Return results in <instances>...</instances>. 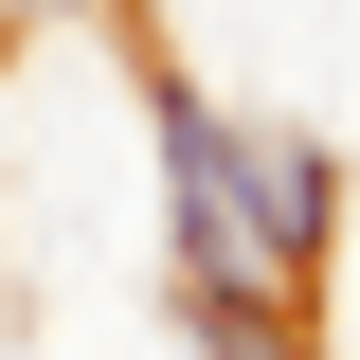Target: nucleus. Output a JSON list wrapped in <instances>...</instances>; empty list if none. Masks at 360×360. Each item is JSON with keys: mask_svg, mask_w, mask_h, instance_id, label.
I'll return each mask as SVG.
<instances>
[{"mask_svg": "<svg viewBox=\"0 0 360 360\" xmlns=\"http://www.w3.org/2000/svg\"><path fill=\"white\" fill-rule=\"evenodd\" d=\"M234 180H252V234H270V270H324V234H342V162H324L307 127H270V144H234Z\"/></svg>", "mask_w": 360, "mask_h": 360, "instance_id": "1", "label": "nucleus"}, {"mask_svg": "<svg viewBox=\"0 0 360 360\" xmlns=\"http://www.w3.org/2000/svg\"><path fill=\"white\" fill-rule=\"evenodd\" d=\"M37 18H72V0H37Z\"/></svg>", "mask_w": 360, "mask_h": 360, "instance_id": "2", "label": "nucleus"}]
</instances>
